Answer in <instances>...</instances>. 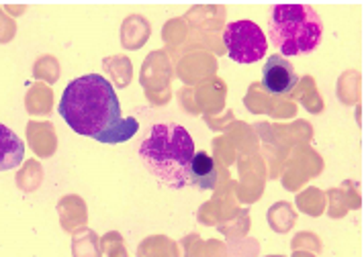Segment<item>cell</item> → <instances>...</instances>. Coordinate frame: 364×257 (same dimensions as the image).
<instances>
[{
    "mask_svg": "<svg viewBox=\"0 0 364 257\" xmlns=\"http://www.w3.org/2000/svg\"><path fill=\"white\" fill-rule=\"evenodd\" d=\"M268 35L287 60L315 51L323 37V23L309 4H277L270 13Z\"/></svg>",
    "mask_w": 364,
    "mask_h": 257,
    "instance_id": "3",
    "label": "cell"
},
{
    "mask_svg": "<svg viewBox=\"0 0 364 257\" xmlns=\"http://www.w3.org/2000/svg\"><path fill=\"white\" fill-rule=\"evenodd\" d=\"M230 60L237 64H256L268 51V39L254 21H233L223 31Z\"/></svg>",
    "mask_w": 364,
    "mask_h": 257,
    "instance_id": "4",
    "label": "cell"
},
{
    "mask_svg": "<svg viewBox=\"0 0 364 257\" xmlns=\"http://www.w3.org/2000/svg\"><path fill=\"white\" fill-rule=\"evenodd\" d=\"M299 84V74L282 55H270L262 67V86L272 97H287Z\"/></svg>",
    "mask_w": 364,
    "mask_h": 257,
    "instance_id": "5",
    "label": "cell"
},
{
    "mask_svg": "<svg viewBox=\"0 0 364 257\" xmlns=\"http://www.w3.org/2000/svg\"><path fill=\"white\" fill-rule=\"evenodd\" d=\"M188 184L199 190H213L217 186V165L213 158L205 151H195L188 165Z\"/></svg>",
    "mask_w": 364,
    "mask_h": 257,
    "instance_id": "6",
    "label": "cell"
},
{
    "mask_svg": "<svg viewBox=\"0 0 364 257\" xmlns=\"http://www.w3.org/2000/svg\"><path fill=\"white\" fill-rule=\"evenodd\" d=\"M58 111L74 133L100 143H125L139 131L137 119H123L113 84L99 74L70 82Z\"/></svg>",
    "mask_w": 364,
    "mask_h": 257,
    "instance_id": "1",
    "label": "cell"
},
{
    "mask_svg": "<svg viewBox=\"0 0 364 257\" xmlns=\"http://www.w3.org/2000/svg\"><path fill=\"white\" fill-rule=\"evenodd\" d=\"M195 155L191 133L176 123H158L139 145V160L162 186L182 190L188 186V165Z\"/></svg>",
    "mask_w": 364,
    "mask_h": 257,
    "instance_id": "2",
    "label": "cell"
},
{
    "mask_svg": "<svg viewBox=\"0 0 364 257\" xmlns=\"http://www.w3.org/2000/svg\"><path fill=\"white\" fill-rule=\"evenodd\" d=\"M25 143L15 131L0 123V172L15 170L23 163Z\"/></svg>",
    "mask_w": 364,
    "mask_h": 257,
    "instance_id": "7",
    "label": "cell"
}]
</instances>
